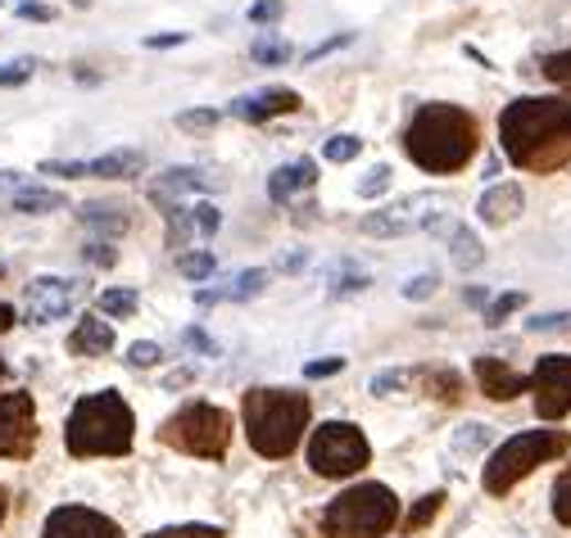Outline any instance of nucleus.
I'll list each match as a JSON object with an SVG mask.
<instances>
[{"mask_svg": "<svg viewBox=\"0 0 571 538\" xmlns=\"http://www.w3.org/2000/svg\"><path fill=\"white\" fill-rule=\"evenodd\" d=\"M336 371H345V358H313V362L304 367V376H309V380H322V376H336Z\"/></svg>", "mask_w": 571, "mask_h": 538, "instance_id": "48", "label": "nucleus"}, {"mask_svg": "<svg viewBox=\"0 0 571 538\" xmlns=\"http://www.w3.org/2000/svg\"><path fill=\"white\" fill-rule=\"evenodd\" d=\"M164 222H168V250H173V254H186L190 235H196V218H190V209H186V204H173V209L164 213Z\"/></svg>", "mask_w": 571, "mask_h": 538, "instance_id": "25", "label": "nucleus"}, {"mask_svg": "<svg viewBox=\"0 0 571 538\" xmlns=\"http://www.w3.org/2000/svg\"><path fill=\"white\" fill-rule=\"evenodd\" d=\"M521 204H527V194H521L517 181H499L481 194V204H476V213H481L486 226H508L512 218H521Z\"/></svg>", "mask_w": 571, "mask_h": 538, "instance_id": "16", "label": "nucleus"}, {"mask_svg": "<svg viewBox=\"0 0 571 538\" xmlns=\"http://www.w3.org/2000/svg\"><path fill=\"white\" fill-rule=\"evenodd\" d=\"M463 299H467L471 308H486V289H481V285H471V289H463Z\"/></svg>", "mask_w": 571, "mask_h": 538, "instance_id": "55", "label": "nucleus"}, {"mask_svg": "<svg viewBox=\"0 0 571 538\" xmlns=\"http://www.w3.org/2000/svg\"><path fill=\"white\" fill-rule=\"evenodd\" d=\"M177 272L186 281H209L218 272V259H214V250H186V254H177Z\"/></svg>", "mask_w": 571, "mask_h": 538, "instance_id": "27", "label": "nucleus"}, {"mask_svg": "<svg viewBox=\"0 0 571 538\" xmlns=\"http://www.w3.org/2000/svg\"><path fill=\"white\" fill-rule=\"evenodd\" d=\"M41 538H123V529L101 511L69 503V507H55L51 516H45Z\"/></svg>", "mask_w": 571, "mask_h": 538, "instance_id": "12", "label": "nucleus"}, {"mask_svg": "<svg viewBox=\"0 0 571 538\" xmlns=\"http://www.w3.org/2000/svg\"><path fill=\"white\" fill-rule=\"evenodd\" d=\"M372 462L367 434L350 421H322L309 439V466L322 479H350Z\"/></svg>", "mask_w": 571, "mask_h": 538, "instance_id": "8", "label": "nucleus"}, {"mask_svg": "<svg viewBox=\"0 0 571 538\" xmlns=\"http://www.w3.org/2000/svg\"><path fill=\"white\" fill-rule=\"evenodd\" d=\"M159 358H164V349L155 345V339H136V345L127 349V362H132V367H155Z\"/></svg>", "mask_w": 571, "mask_h": 538, "instance_id": "41", "label": "nucleus"}, {"mask_svg": "<svg viewBox=\"0 0 571 538\" xmlns=\"http://www.w3.org/2000/svg\"><path fill=\"white\" fill-rule=\"evenodd\" d=\"M304 263H309V254H304V250H291V254L281 250V259H277V267H281V272H300Z\"/></svg>", "mask_w": 571, "mask_h": 538, "instance_id": "53", "label": "nucleus"}, {"mask_svg": "<svg viewBox=\"0 0 571 538\" xmlns=\"http://www.w3.org/2000/svg\"><path fill=\"white\" fill-rule=\"evenodd\" d=\"M69 200L60 190H45V186H23V190H14L10 194V209L14 213H28V218H37V213H55V209H64Z\"/></svg>", "mask_w": 571, "mask_h": 538, "instance_id": "20", "label": "nucleus"}, {"mask_svg": "<svg viewBox=\"0 0 571 538\" xmlns=\"http://www.w3.org/2000/svg\"><path fill=\"white\" fill-rule=\"evenodd\" d=\"M146 538H222L218 525H168V529H155Z\"/></svg>", "mask_w": 571, "mask_h": 538, "instance_id": "39", "label": "nucleus"}, {"mask_svg": "<svg viewBox=\"0 0 571 538\" xmlns=\"http://www.w3.org/2000/svg\"><path fill=\"white\" fill-rule=\"evenodd\" d=\"M536 412L544 421H562L571 412V354H544L531 371Z\"/></svg>", "mask_w": 571, "mask_h": 538, "instance_id": "9", "label": "nucleus"}, {"mask_svg": "<svg viewBox=\"0 0 571 538\" xmlns=\"http://www.w3.org/2000/svg\"><path fill=\"white\" fill-rule=\"evenodd\" d=\"M19 19H28V23H51V19H55V10H51V6H41V0H37V6H19Z\"/></svg>", "mask_w": 571, "mask_h": 538, "instance_id": "51", "label": "nucleus"}, {"mask_svg": "<svg viewBox=\"0 0 571 538\" xmlns=\"http://www.w3.org/2000/svg\"><path fill=\"white\" fill-rule=\"evenodd\" d=\"M521 304H527V295H521V289H508V295H499L495 304H486V326H503Z\"/></svg>", "mask_w": 571, "mask_h": 538, "instance_id": "32", "label": "nucleus"}, {"mask_svg": "<svg viewBox=\"0 0 571 538\" xmlns=\"http://www.w3.org/2000/svg\"><path fill=\"white\" fill-rule=\"evenodd\" d=\"M181 41H186V32H159V36H146L150 51H173V45H181Z\"/></svg>", "mask_w": 571, "mask_h": 538, "instance_id": "52", "label": "nucleus"}, {"mask_svg": "<svg viewBox=\"0 0 571 538\" xmlns=\"http://www.w3.org/2000/svg\"><path fill=\"white\" fill-rule=\"evenodd\" d=\"M218 299H227L222 289H200V295H196V304H200V308H209V304H218Z\"/></svg>", "mask_w": 571, "mask_h": 538, "instance_id": "56", "label": "nucleus"}, {"mask_svg": "<svg viewBox=\"0 0 571 538\" xmlns=\"http://www.w3.org/2000/svg\"><path fill=\"white\" fill-rule=\"evenodd\" d=\"M181 339H186L190 349H200L205 358H218V345H214V339H209V335H205L200 326H186V330H181Z\"/></svg>", "mask_w": 571, "mask_h": 538, "instance_id": "47", "label": "nucleus"}, {"mask_svg": "<svg viewBox=\"0 0 571 538\" xmlns=\"http://www.w3.org/2000/svg\"><path fill=\"white\" fill-rule=\"evenodd\" d=\"M263 285H268V272H263V267H250V272H241V276H236V285L227 289V299H236V304H246V299L263 295Z\"/></svg>", "mask_w": 571, "mask_h": 538, "instance_id": "30", "label": "nucleus"}, {"mask_svg": "<svg viewBox=\"0 0 571 538\" xmlns=\"http://www.w3.org/2000/svg\"><path fill=\"white\" fill-rule=\"evenodd\" d=\"M164 384H168V389H181V384H190V371H173Z\"/></svg>", "mask_w": 571, "mask_h": 538, "instance_id": "57", "label": "nucleus"}, {"mask_svg": "<svg viewBox=\"0 0 571 538\" xmlns=\"http://www.w3.org/2000/svg\"><path fill=\"white\" fill-rule=\"evenodd\" d=\"M0 380H6V362H0Z\"/></svg>", "mask_w": 571, "mask_h": 538, "instance_id": "62", "label": "nucleus"}, {"mask_svg": "<svg viewBox=\"0 0 571 538\" xmlns=\"http://www.w3.org/2000/svg\"><path fill=\"white\" fill-rule=\"evenodd\" d=\"M32 73H37V60H14V64L0 68V86H23Z\"/></svg>", "mask_w": 571, "mask_h": 538, "instance_id": "44", "label": "nucleus"}, {"mask_svg": "<svg viewBox=\"0 0 571 538\" xmlns=\"http://www.w3.org/2000/svg\"><path fill=\"white\" fill-rule=\"evenodd\" d=\"M159 444L200 462H222L231 444V416L214 403H186L159 425Z\"/></svg>", "mask_w": 571, "mask_h": 538, "instance_id": "7", "label": "nucleus"}, {"mask_svg": "<svg viewBox=\"0 0 571 538\" xmlns=\"http://www.w3.org/2000/svg\"><path fill=\"white\" fill-rule=\"evenodd\" d=\"M417 222L399 218V209H376V213H363L359 218V231L363 235H376V240H391V235H408Z\"/></svg>", "mask_w": 571, "mask_h": 538, "instance_id": "23", "label": "nucleus"}, {"mask_svg": "<svg viewBox=\"0 0 571 538\" xmlns=\"http://www.w3.org/2000/svg\"><path fill=\"white\" fill-rule=\"evenodd\" d=\"M540 73H544L553 86L571 91V51H558V55H549V60L540 64Z\"/></svg>", "mask_w": 571, "mask_h": 538, "instance_id": "35", "label": "nucleus"}, {"mask_svg": "<svg viewBox=\"0 0 571 538\" xmlns=\"http://www.w3.org/2000/svg\"><path fill=\"white\" fill-rule=\"evenodd\" d=\"M82 285L86 281H69V276H37L23 295V313L32 326H45V321H60L69 317V308L82 299Z\"/></svg>", "mask_w": 571, "mask_h": 538, "instance_id": "11", "label": "nucleus"}, {"mask_svg": "<svg viewBox=\"0 0 571 538\" xmlns=\"http://www.w3.org/2000/svg\"><path fill=\"white\" fill-rule=\"evenodd\" d=\"M350 41H354V32H336V36H326V41H318V45H313V51L304 55V64H318V60H322V55H331V51H345V45H350Z\"/></svg>", "mask_w": 571, "mask_h": 538, "instance_id": "45", "label": "nucleus"}, {"mask_svg": "<svg viewBox=\"0 0 571 538\" xmlns=\"http://www.w3.org/2000/svg\"><path fill=\"white\" fill-rule=\"evenodd\" d=\"M250 60L263 64V68H277L291 60V41H281V36H255L250 41Z\"/></svg>", "mask_w": 571, "mask_h": 538, "instance_id": "26", "label": "nucleus"}, {"mask_svg": "<svg viewBox=\"0 0 571 538\" xmlns=\"http://www.w3.org/2000/svg\"><path fill=\"white\" fill-rule=\"evenodd\" d=\"M10 326H14V308L0 304V330H10Z\"/></svg>", "mask_w": 571, "mask_h": 538, "instance_id": "58", "label": "nucleus"}, {"mask_svg": "<svg viewBox=\"0 0 571 538\" xmlns=\"http://www.w3.org/2000/svg\"><path fill=\"white\" fill-rule=\"evenodd\" d=\"M19 6H37V0H19Z\"/></svg>", "mask_w": 571, "mask_h": 538, "instance_id": "61", "label": "nucleus"}, {"mask_svg": "<svg viewBox=\"0 0 571 538\" xmlns=\"http://www.w3.org/2000/svg\"><path fill=\"white\" fill-rule=\"evenodd\" d=\"M481 444H490V425H481V421H467V425L454 434V453H476Z\"/></svg>", "mask_w": 571, "mask_h": 538, "instance_id": "33", "label": "nucleus"}, {"mask_svg": "<svg viewBox=\"0 0 571 538\" xmlns=\"http://www.w3.org/2000/svg\"><path fill=\"white\" fill-rule=\"evenodd\" d=\"M82 259L95 263V267H114V263H118V254H114V244H110V240H91L86 250H82Z\"/></svg>", "mask_w": 571, "mask_h": 538, "instance_id": "43", "label": "nucleus"}, {"mask_svg": "<svg viewBox=\"0 0 571 538\" xmlns=\"http://www.w3.org/2000/svg\"><path fill=\"white\" fill-rule=\"evenodd\" d=\"M218 123H222L218 109H186V114H177V127L181 131H214Z\"/></svg>", "mask_w": 571, "mask_h": 538, "instance_id": "36", "label": "nucleus"}, {"mask_svg": "<svg viewBox=\"0 0 571 538\" xmlns=\"http://www.w3.org/2000/svg\"><path fill=\"white\" fill-rule=\"evenodd\" d=\"M440 503H445V494H440V488H436V494H426V498H422V503L413 507V516L404 520V529L413 534V529H422L426 520H436V511H440Z\"/></svg>", "mask_w": 571, "mask_h": 538, "instance_id": "38", "label": "nucleus"}, {"mask_svg": "<svg viewBox=\"0 0 571 538\" xmlns=\"http://www.w3.org/2000/svg\"><path fill=\"white\" fill-rule=\"evenodd\" d=\"M37 449V408L32 394H0V457H32Z\"/></svg>", "mask_w": 571, "mask_h": 538, "instance_id": "10", "label": "nucleus"}, {"mask_svg": "<svg viewBox=\"0 0 571 538\" xmlns=\"http://www.w3.org/2000/svg\"><path fill=\"white\" fill-rule=\"evenodd\" d=\"M395 520H399V498L376 479L345 488V494H336L318 516L326 538H386L395 529Z\"/></svg>", "mask_w": 571, "mask_h": 538, "instance_id": "5", "label": "nucleus"}, {"mask_svg": "<svg viewBox=\"0 0 571 538\" xmlns=\"http://www.w3.org/2000/svg\"><path fill=\"white\" fill-rule=\"evenodd\" d=\"M227 181L222 177H214V172H205V168H168V172H159L150 186H146V194H150V204L155 209H173V204H181V194H190V190H200V194H209V190H222Z\"/></svg>", "mask_w": 571, "mask_h": 538, "instance_id": "13", "label": "nucleus"}, {"mask_svg": "<svg viewBox=\"0 0 571 538\" xmlns=\"http://www.w3.org/2000/svg\"><path fill=\"white\" fill-rule=\"evenodd\" d=\"M449 259H454L458 272H476L486 263V250H481V240H476L471 226H454L449 231Z\"/></svg>", "mask_w": 571, "mask_h": 538, "instance_id": "21", "label": "nucleus"}, {"mask_svg": "<svg viewBox=\"0 0 571 538\" xmlns=\"http://www.w3.org/2000/svg\"><path fill=\"white\" fill-rule=\"evenodd\" d=\"M136 304H141V295L136 289H101V299H95V308H101V317H132L136 313Z\"/></svg>", "mask_w": 571, "mask_h": 538, "instance_id": "28", "label": "nucleus"}, {"mask_svg": "<svg viewBox=\"0 0 571 538\" xmlns=\"http://www.w3.org/2000/svg\"><path fill=\"white\" fill-rule=\"evenodd\" d=\"M367 285H372L367 272L336 267V272H331V281H326V295H331V299H345V295H359V289H367Z\"/></svg>", "mask_w": 571, "mask_h": 538, "instance_id": "29", "label": "nucleus"}, {"mask_svg": "<svg viewBox=\"0 0 571 538\" xmlns=\"http://www.w3.org/2000/svg\"><path fill=\"white\" fill-rule=\"evenodd\" d=\"M286 14V0H255L250 6V23H277Z\"/></svg>", "mask_w": 571, "mask_h": 538, "instance_id": "46", "label": "nucleus"}, {"mask_svg": "<svg viewBox=\"0 0 571 538\" xmlns=\"http://www.w3.org/2000/svg\"><path fill=\"white\" fill-rule=\"evenodd\" d=\"M6 507H10V494H6V484H0V520H6Z\"/></svg>", "mask_w": 571, "mask_h": 538, "instance_id": "59", "label": "nucleus"}, {"mask_svg": "<svg viewBox=\"0 0 571 538\" xmlns=\"http://www.w3.org/2000/svg\"><path fill=\"white\" fill-rule=\"evenodd\" d=\"M481 145V127L458 105H422L404 127V150L422 172H463Z\"/></svg>", "mask_w": 571, "mask_h": 538, "instance_id": "2", "label": "nucleus"}, {"mask_svg": "<svg viewBox=\"0 0 571 538\" xmlns=\"http://www.w3.org/2000/svg\"><path fill=\"white\" fill-rule=\"evenodd\" d=\"M417 380L426 384V394H436L440 403H458L463 399V376L445 371V367H417Z\"/></svg>", "mask_w": 571, "mask_h": 538, "instance_id": "24", "label": "nucleus"}, {"mask_svg": "<svg viewBox=\"0 0 571 538\" xmlns=\"http://www.w3.org/2000/svg\"><path fill=\"white\" fill-rule=\"evenodd\" d=\"M241 416H246L250 449L268 462H281L300 449L313 408L300 389H250L241 399Z\"/></svg>", "mask_w": 571, "mask_h": 538, "instance_id": "3", "label": "nucleus"}, {"mask_svg": "<svg viewBox=\"0 0 571 538\" xmlns=\"http://www.w3.org/2000/svg\"><path fill=\"white\" fill-rule=\"evenodd\" d=\"M359 150H363L359 136H331V140H322V159L326 163H350V159H359Z\"/></svg>", "mask_w": 571, "mask_h": 538, "instance_id": "31", "label": "nucleus"}, {"mask_svg": "<svg viewBox=\"0 0 571 538\" xmlns=\"http://www.w3.org/2000/svg\"><path fill=\"white\" fill-rule=\"evenodd\" d=\"M471 371H476V384H481V394L495 399V403H512L517 394H527V389H531V376L512 371L503 358H490V354L476 358Z\"/></svg>", "mask_w": 571, "mask_h": 538, "instance_id": "15", "label": "nucleus"}, {"mask_svg": "<svg viewBox=\"0 0 571 538\" xmlns=\"http://www.w3.org/2000/svg\"><path fill=\"white\" fill-rule=\"evenodd\" d=\"M114 349V326L105 317H82L69 335V354L77 358H105Z\"/></svg>", "mask_w": 571, "mask_h": 538, "instance_id": "18", "label": "nucleus"}, {"mask_svg": "<svg viewBox=\"0 0 571 538\" xmlns=\"http://www.w3.org/2000/svg\"><path fill=\"white\" fill-rule=\"evenodd\" d=\"M553 516L571 529V466L558 475V484H553Z\"/></svg>", "mask_w": 571, "mask_h": 538, "instance_id": "37", "label": "nucleus"}, {"mask_svg": "<svg viewBox=\"0 0 571 538\" xmlns=\"http://www.w3.org/2000/svg\"><path fill=\"white\" fill-rule=\"evenodd\" d=\"M391 181H395V172L386 168V163H376L363 181H359V194H363V200H381V194H386L391 190Z\"/></svg>", "mask_w": 571, "mask_h": 538, "instance_id": "34", "label": "nucleus"}, {"mask_svg": "<svg viewBox=\"0 0 571 538\" xmlns=\"http://www.w3.org/2000/svg\"><path fill=\"white\" fill-rule=\"evenodd\" d=\"M527 330H571V313H544V317H531Z\"/></svg>", "mask_w": 571, "mask_h": 538, "instance_id": "49", "label": "nucleus"}, {"mask_svg": "<svg viewBox=\"0 0 571 538\" xmlns=\"http://www.w3.org/2000/svg\"><path fill=\"white\" fill-rule=\"evenodd\" d=\"M73 6H91V0H73Z\"/></svg>", "mask_w": 571, "mask_h": 538, "instance_id": "60", "label": "nucleus"}, {"mask_svg": "<svg viewBox=\"0 0 571 538\" xmlns=\"http://www.w3.org/2000/svg\"><path fill=\"white\" fill-rule=\"evenodd\" d=\"M190 218H196V235H218V226H222V213L214 204H196Z\"/></svg>", "mask_w": 571, "mask_h": 538, "instance_id": "42", "label": "nucleus"}, {"mask_svg": "<svg viewBox=\"0 0 571 538\" xmlns=\"http://www.w3.org/2000/svg\"><path fill=\"white\" fill-rule=\"evenodd\" d=\"M313 181H318V163H313V159L281 163V168L268 177V200H272V204H291L300 190H313Z\"/></svg>", "mask_w": 571, "mask_h": 538, "instance_id": "17", "label": "nucleus"}, {"mask_svg": "<svg viewBox=\"0 0 571 538\" xmlns=\"http://www.w3.org/2000/svg\"><path fill=\"white\" fill-rule=\"evenodd\" d=\"M503 155L527 172H558L571 163V101L521 95L499 114Z\"/></svg>", "mask_w": 571, "mask_h": 538, "instance_id": "1", "label": "nucleus"}, {"mask_svg": "<svg viewBox=\"0 0 571 538\" xmlns=\"http://www.w3.org/2000/svg\"><path fill=\"white\" fill-rule=\"evenodd\" d=\"M567 449H571V434H567V430H521V434L503 439V444L490 453L486 475H481L486 494L503 498L512 484H521V479H527L536 466H544V462L562 457Z\"/></svg>", "mask_w": 571, "mask_h": 538, "instance_id": "6", "label": "nucleus"}, {"mask_svg": "<svg viewBox=\"0 0 571 538\" xmlns=\"http://www.w3.org/2000/svg\"><path fill=\"white\" fill-rule=\"evenodd\" d=\"M23 186H28L23 172H0V194H6V190H23Z\"/></svg>", "mask_w": 571, "mask_h": 538, "instance_id": "54", "label": "nucleus"}, {"mask_svg": "<svg viewBox=\"0 0 571 538\" xmlns=\"http://www.w3.org/2000/svg\"><path fill=\"white\" fill-rule=\"evenodd\" d=\"M77 222L91 226V231H101V235H110V240L127 231V213L118 204H82L77 209Z\"/></svg>", "mask_w": 571, "mask_h": 538, "instance_id": "22", "label": "nucleus"}, {"mask_svg": "<svg viewBox=\"0 0 571 538\" xmlns=\"http://www.w3.org/2000/svg\"><path fill=\"white\" fill-rule=\"evenodd\" d=\"M436 289H440V276H436V272H417V276L404 285V299H413V304H417V299H432Z\"/></svg>", "mask_w": 571, "mask_h": 538, "instance_id": "40", "label": "nucleus"}, {"mask_svg": "<svg viewBox=\"0 0 571 538\" xmlns=\"http://www.w3.org/2000/svg\"><path fill=\"white\" fill-rule=\"evenodd\" d=\"M146 155L141 150H110L101 159H86V177H105V181H123V177H141Z\"/></svg>", "mask_w": 571, "mask_h": 538, "instance_id": "19", "label": "nucleus"}, {"mask_svg": "<svg viewBox=\"0 0 571 538\" xmlns=\"http://www.w3.org/2000/svg\"><path fill=\"white\" fill-rule=\"evenodd\" d=\"M404 380H408L404 371H381V376L372 380V394H381V399H386V394H391V389H399Z\"/></svg>", "mask_w": 571, "mask_h": 538, "instance_id": "50", "label": "nucleus"}, {"mask_svg": "<svg viewBox=\"0 0 571 538\" xmlns=\"http://www.w3.org/2000/svg\"><path fill=\"white\" fill-rule=\"evenodd\" d=\"M132 408L123 403L118 389H101V394H82L69 412L64 425V449L73 457H123L132 453Z\"/></svg>", "mask_w": 571, "mask_h": 538, "instance_id": "4", "label": "nucleus"}, {"mask_svg": "<svg viewBox=\"0 0 571 538\" xmlns=\"http://www.w3.org/2000/svg\"><path fill=\"white\" fill-rule=\"evenodd\" d=\"M295 109H300V91H291V86H263V91H250V95H236L227 114L241 118V123H268V118L295 114Z\"/></svg>", "mask_w": 571, "mask_h": 538, "instance_id": "14", "label": "nucleus"}]
</instances>
